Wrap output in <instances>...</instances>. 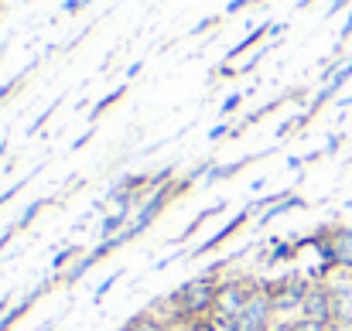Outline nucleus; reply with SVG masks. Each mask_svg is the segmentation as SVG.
<instances>
[{"label": "nucleus", "mask_w": 352, "mask_h": 331, "mask_svg": "<svg viewBox=\"0 0 352 331\" xmlns=\"http://www.w3.org/2000/svg\"><path fill=\"white\" fill-rule=\"evenodd\" d=\"M226 266H230L226 256L212 260L202 273L188 277L178 290L161 294L151 308H154L161 318H168V321L175 325V331L192 325V321L212 318V315H216V301H219V287H223V270H226Z\"/></svg>", "instance_id": "1"}, {"label": "nucleus", "mask_w": 352, "mask_h": 331, "mask_svg": "<svg viewBox=\"0 0 352 331\" xmlns=\"http://www.w3.org/2000/svg\"><path fill=\"white\" fill-rule=\"evenodd\" d=\"M301 246L315 249L336 273H352V225L346 222H322L315 232L301 236Z\"/></svg>", "instance_id": "2"}, {"label": "nucleus", "mask_w": 352, "mask_h": 331, "mask_svg": "<svg viewBox=\"0 0 352 331\" xmlns=\"http://www.w3.org/2000/svg\"><path fill=\"white\" fill-rule=\"evenodd\" d=\"M267 280V290L274 297V308H277V318L287 321V318H301V308L308 301V290H311V277L308 273H298V270H287L280 277H263Z\"/></svg>", "instance_id": "3"}, {"label": "nucleus", "mask_w": 352, "mask_h": 331, "mask_svg": "<svg viewBox=\"0 0 352 331\" xmlns=\"http://www.w3.org/2000/svg\"><path fill=\"white\" fill-rule=\"evenodd\" d=\"M250 216H256V205H253V202H250L246 209H239V212H236V216H233L230 222H226L223 229H216V232H212V236H209L206 242L192 246V249H188V256H192V260H206V256L219 253V249H223V246H226V242L233 239L236 232H243V229H246V222H250Z\"/></svg>", "instance_id": "4"}, {"label": "nucleus", "mask_w": 352, "mask_h": 331, "mask_svg": "<svg viewBox=\"0 0 352 331\" xmlns=\"http://www.w3.org/2000/svg\"><path fill=\"white\" fill-rule=\"evenodd\" d=\"M332 290V331H352V277L336 273L329 280Z\"/></svg>", "instance_id": "5"}, {"label": "nucleus", "mask_w": 352, "mask_h": 331, "mask_svg": "<svg viewBox=\"0 0 352 331\" xmlns=\"http://www.w3.org/2000/svg\"><path fill=\"white\" fill-rule=\"evenodd\" d=\"M301 318H308V321L332 331V290H329V280H315L311 284L308 301L301 308Z\"/></svg>", "instance_id": "6"}, {"label": "nucleus", "mask_w": 352, "mask_h": 331, "mask_svg": "<svg viewBox=\"0 0 352 331\" xmlns=\"http://www.w3.org/2000/svg\"><path fill=\"white\" fill-rule=\"evenodd\" d=\"M270 150H260V154H246V157H239L233 164H223V161H216L212 164V171L206 174V188H212V185H223V181H233L236 174H243L253 161H260V157H267Z\"/></svg>", "instance_id": "7"}, {"label": "nucleus", "mask_w": 352, "mask_h": 331, "mask_svg": "<svg viewBox=\"0 0 352 331\" xmlns=\"http://www.w3.org/2000/svg\"><path fill=\"white\" fill-rule=\"evenodd\" d=\"M219 212H226V198H223V202H212V205H206L199 216H192V219H188V225H185V229H182V232L171 239V246H178V249H182V246H185V242H188V239H192V236L202 229V225H209V222L216 219Z\"/></svg>", "instance_id": "8"}, {"label": "nucleus", "mask_w": 352, "mask_h": 331, "mask_svg": "<svg viewBox=\"0 0 352 331\" xmlns=\"http://www.w3.org/2000/svg\"><path fill=\"white\" fill-rule=\"evenodd\" d=\"M120 331H175V325L168 321V318H161L154 308H144V311H137L133 318H126Z\"/></svg>", "instance_id": "9"}, {"label": "nucleus", "mask_w": 352, "mask_h": 331, "mask_svg": "<svg viewBox=\"0 0 352 331\" xmlns=\"http://www.w3.org/2000/svg\"><path fill=\"white\" fill-rule=\"evenodd\" d=\"M82 256H86V246H82V242H69L65 249H58V253L52 256V266H48L52 277H55V284H58V280H62V277H65Z\"/></svg>", "instance_id": "10"}, {"label": "nucleus", "mask_w": 352, "mask_h": 331, "mask_svg": "<svg viewBox=\"0 0 352 331\" xmlns=\"http://www.w3.org/2000/svg\"><path fill=\"white\" fill-rule=\"evenodd\" d=\"M298 209H308V202L298 195V192H291L287 198H280L277 205H270V209H263L260 212V219H256V229H263V225H270L274 219H280V216H287V212H298Z\"/></svg>", "instance_id": "11"}, {"label": "nucleus", "mask_w": 352, "mask_h": 331, "mask_svg": "<svg viewBox=\"0 0 352 331\" xmlns=\"http://www.w3.org/2000/svg\"><path fill=\"white\" fill-rule=\"evenodd\" d=\"M270 31H274V21H263V24H256V27H253V31H250V34L239 41V45H233V48L226 52V62H233V58H239V55H246V52H250L253 45H260V41H263Z\"/></svg>", "instance_id": "12"}, {"label": "nucleus", "mask_w": 352, "mask_h": 331, "mask_svg": "<svg viewBox=\"0 0 352 331\" xmlns=\"http://www.w3.org/2000/svg\"><path fill=\"white\" fill-rule=\"evenodd\" d=\"M48 205H55V198H52V195H48V198H38V202H31V205H28V209H24L17 219H14V229H17V232H24V229L38 219V216L48 209Z\"/></svg>", "instance_id": "13"}, {"label": "nucleus", "mask_w": 352, "mask_h": 331, "mask_svg": "<svg viewBox=\"0 0 352 331\" xmlns=\"http://www.w3.org/2000/svg\"><path fill=\"white\" fill-rule=\"evenodd\" d=\"M123 96H126V86H117V89H110V93H107V96H103V100H100V103L93 106V113H89V119L96 123V119H100L103 113L110 110V106H117V103L123 100Z\"/></svg>", "instance_id": "14"}, {"label": "nucleus", "mask_w": 352, "mask_h": 331, "mask_svg": "<svg viewBox=\"0 0 352 331\" xmlns=\"http://www.w3.org/2000/svg\"><path fill=\"white\" fill-rule=\"evenodd\" d=\"M120 280H123V270H113V273H110V277H107V280H103V284L96 287V294H93V301H96V304H103V297H107V294H110V290L117 287Z\"/></svg>", "instance_id": "15"}, {"label": "nucleus", "mask_w": 352, "mask_h": 331, "mask_svg": "<svg viewBox=\"0 0 352 331\" xmlns=\"http://www.w3.org/2000/svg\"><path fill=\"white\" fill-rule=\"evenodd\" d=\"M243 100H246V93H233L230 100H223V106H219V116H223V119H226V116H233V113L239 110V103H243Z\"/></svg>", "instance_id": "16"}, {"label": "nucleus", "mask_w": 352, "mask_h": 331, "mask_svg": "<svg viewBox=\"0 0 352 331\" xmlns=\"http://www.w3.org/2000/svg\"><path fill=\"white\" fill-rule=\"evenodd\" d=\"M24 185H28V178H21V181H14L10 188H3V192H0V209H3L7 202H14V198L21 195V188H24Z\"/></svg>", "instance_id": "17"}, {"label": "nucleus", "mask_w": 352, "mask_h": 331, "mask_svg": "<svg viewBox=\"0 0 352 331\" xmlns=\"http://www.w3.org/2000/svg\"><path fill=\"white\" fill-rule=\"evenodd\" d=\"M223 137H226V140H233V126H230V123H216V126L209 130V140H212V144H219Z\"/></svg>", "instance_id": "18"}, {"label": "nucleus", "mask_w": 352, "mask_h": 331, "mask_svg": "<svg viewBox=\"0 0 352 331\" xmlns=\"http://www.w3.org/2000/svg\"><path fill=\"white\" fill-rule=\"evenodd\" d=\"M342 144H346V133H332V137H329V144L322 147V154H325V157H332V154H336Z\"/></svg>", "instance_id": "19"}, {"label": "nucleus", "mask_w": 352, "mask_h": 331, "mask_svg": "<svg viewBox=\"0 0 352 331\" xmlns=\"http://www.w3.org/2000/svg\"><path fill=\"white\" fill-rule=\"evenodd\" d=\"M352 38V7H349V14H346V24H342V31H339V45H336V55H339V48L346 45Z\"/></svg>", "instance_id": "20"}, {"label": "nucleus", "mask_w": 352, "mask_h": 331, "mask_svg": "<svg viewBox=\"0 0 352 331\" xmlns=\"http://www.w3.org/2000/svg\"><path fill=\"white\" fill-rule=\"evenodd\" d=\"M24 76H28V72H21V76H17V79H14V82H3V86H0V103H3V100H7V96H14V89H17V86H21V82H24Z\"/></svg>", "instance_id": "21"}, {"label": "nucleus", "mask_w": 352, "mask_h": 331, "mask_svg": "<svg viewBox=\"0 0 352 331\" xmlns=\"http://www.w3.org/2000/svg\"><path fill=\"white\" fill-rule=\"evenodd\" d=\"M346 7H352V0H332L329 10H325V17H336V14H342Z\"/></svg>", "instance_id": "22"}, {"label": "nucleus", "mask_w": 352, "mask_h": 331, "mask_svg": "<svg viewBox=\"0 0 352 331\" xmlns=\"http://www.w3.org/2000/svg\"><path fill=\"white\" fill-rule=\"evenodd\" d=\"M55 106H58V103H52V106H48V110L41 113V116H38V119H34V123H31V133H38V130H41V126H45V123H48V116H52V113H55Z\"/></svg>", "instance_id": "23"}, {"label": "nucleus", "mask_w": 352, "mask_h": 331, "mask_svg": "<svg viewBox=\"0 0 352 331\" xmlns=\"http://www.w3.org/2000/svg\"><path fill=\"white\" fill-rule=\"evenodd\" d=\"M14 236H17V229H14V222H10V225H7V229H3V232H0V253H3V249H7V242H10V239H14Z\"/></svg>", "instance_id": "24"}, {"label": "nucleus", "mask_w": 352, "mask_h": 331, "mask_svg": "<svg viewBox=\"0 0 352 331\" xmlns=\"http://www.w3.org/2000/svg\"><path fill=\"white\" fill-rule=\"evenodd\" d=\"M246 3H253V0H230V3H226V14H239Z\"/></svg>", "instance_id": "25"}, {"label": "nucleus", "mask_w": 352, "mask_h": 331, "mask_svg": "<svg viewBox=\"0 0 352 331\" xmlns=\"http://www.w3.org/2000/svg\"><path fill=\"white\" fill-rule=\"evenodd\" d=\"M216 24H219V17H206V21H202V24H199L192 34H202V31H209V27H216Z\"/></svg>", "instance_id": "26"}, {"label": "nucleus", "mask_w": 352, "mask_h": 331, "mask_svg": "<svg viewBox=\"0 0 352 331\" xmlns=\"http://www.w3.org/2000/svg\"><path fill=\"white\" fill-rule=\"evenodd\" d=\"M89 140H93V130H86V133H82V137H79V140L72 144V150H82V147H86Z\"/></svg>", "instance_id": "27"}, {"label": "nucleus", "mask_w": 352, "mask_h": 331, "mask_svg": "<svg viewBox=\"0 0 352 331\" xmlns=\"http://www.w3.org/2000/svg\"><path fill=\"white\" fill-rule=\"evenodd\" d=\"M301 168H308L305 157H287V171H301Z\"/></svg>", "instance_id": "28"}, {"label": "nucleus", "mask_w": 352, "mask_h": 331, "mask_svg": "<svg viewBox=\"0 0 352 331\" xmlns=\"http://www.w3.org/2000/svg\"><path fill=\"white\" fill-rule=\"evenodd\" d=\"M339 106H342V110H349V106H352V96H342V100H339Z\"/></svg>", "instance_id": "29"}, {"label": "nucleus", "mask_w": 352, "mask_h": 331, "mask_svg": "<svg viewBox=\"0 0 352 331\" xmlns=\"http://www.w3.org/2000/svg\"><path fill=\"white\" fill-rule=\"evenodd\" d=\"M311 3H315V0H298V10H308Z\"/></svg>", "instance_id": "30"}, {"label": "nucleus", "mask_w": 352, "mask_h": 331, "mask_svg": "<svg viewBox=\"0 0 352 331\" xmlns=\"http://www.w3.org/2000/svg\"><path fill=\"white\" fill-rule=\"evenodd\" d=\"M3 154H7V140H0V157H3Z\"/></svg>", "instance_id": "31"}, {"label": "nucleus", "mask_w": 352, "mask_h": 331, "mask_svg": "<svg viewBox=\"0 0 352 331\" xmlns=\"http://www.w3.org/2000/svg\"><path fill=\"white\" fill-rule=\"evenodd\" d=\"M253 3H263V0H253Z\"/></svg>", "instance_id": "32"}]
</instances>
